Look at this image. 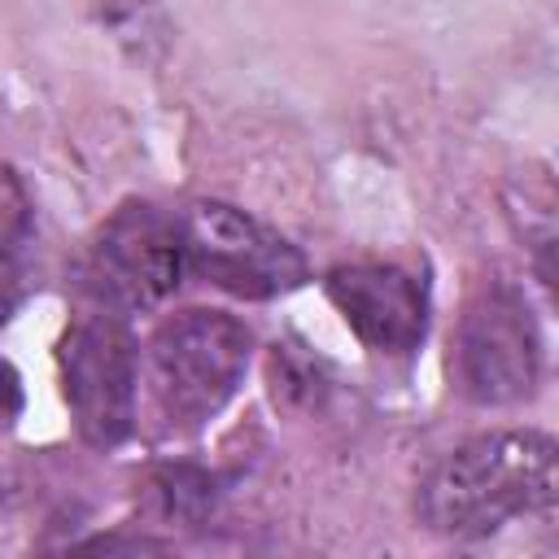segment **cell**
I'll return each mask as SVG.
<instances>
[{"mask_svg": "<svg viewBox=\"0 0 559 559\" xmlns=\"http://www.w3.org/2000/svg\"><path fill=\"white\" fill-rule=\"evenodd\" d=\"M22 415V376L9 358H0V424H13Z\"/></svg>", "mask_w": 559, "mask_h": 559, "instance_id": "cell-9", "label": "cell"}, {"mask_svg": "<svg viewBox=\"0 0 559 559\" xmlns=\"http://www.w3.org/2000/svg\"><path fill=\"white\" fill-rule=\"evenodd\" d=\"M57 376L83 445L118 450L140 419V341L131 314L83 301L57 341Z\"/></svg>", "mask_w": 559, "mask_h": 559, "instance_id": "cell-3", "label": "cell"}, {"mask_svg": "<svg viewBox=\"0 0 559 559\" xmlns=\"http://www.w3.org/2000/svg\"><path fill=\"white\" fill-rule=\"evenodd\" d=\"M323 293L376 354L406 358L428 336V288L402 262H341L323 275Z\"/></svg>", "mask_w": 559, "mask_h": 559, "instance_id": "cell-7", "label": "cell"}, {"mask_svg": "<svg viewBox=\"0 0 559 559\" xmlns=\"http://www.w3.org/2000/svg\"><path fill=\"white\" fill-rule=\"evenodd\" d=\"M183 258L188 275L231 293L240 301H271L306 284V253L227 201H192L183 214Z\"/></svg>", "mask_w": 559, "mask_h": 559, "instance_id": "cell-6", "label": "cell"}, {"mask_svg": "<svg viewBox=\"0 0 559 559\" xmlns=\"http://www.w3.org/2000/svg\"><path fill=\"white\" fill-rule=\"evenodd\" d=\"M183 280V218L157 201H122L87 240L79 297L135 314L162 306Z\"/></svg>", "mask_w": 559, "mask_h": 559, "instance_id": "cell-5", "label": "cell"}, {"mask_svg": "<svg viewBox=\"0 0 559 559\" xmlns=\"http://www.w3.org/2000/svg\"><path fill=\"white\" fill-rule=\"evenodd\" d=\"M542 332L520 284H480L450 336V380L476 406L528 402L542 384Z\"/></svg>", "mask_w": 559, "mask_h": 559, "instance_id": "cell-4", "label": "cell"}, {"mask_svg": "<svg viewBox=\"0 0 559 559\" xmlns=\"http://www.w3.org/2000/svg\"><path fill=\"white\" fill-rule=\"evenodd\" d=\"M253 332L231 310L188 306L162 319L140 354V384L162 437L201 432L245 384Z\"/></svg>", "mask_w": 559, "mask_h": 559, "instance_id": "cell-2", "label": "cell"}, {"mask_svg": "<svg viewBox=\"0 0 559 559\" xmlns=\"http://www.w3.org/2000/svg\"><path fill=\"white\" fill-rule=\"evenodd\" d=\"M31 258H35V201L17 166L0 162V323H9L26 301Z\"/></svg>", "mask_w": 559, "mask_h": 559, "instance_id": "cell-8", "label": "cell"}, {"mask_svg": "<svg viewBox=\"0 0 559 559\" xmlns=\"http://www.w3.org/2000/svg\"><path fill=\"white\" fill-rule=\"evenodd\" d=\"M555 437L542 428H489L445 450L415 489V515L450 542L489 537L515 520L555 511Z\"/></svg>", "mask_w": 559, "mask_h": 559, "instance_id": "cell-1", "label": "cell"}]
</instances>
